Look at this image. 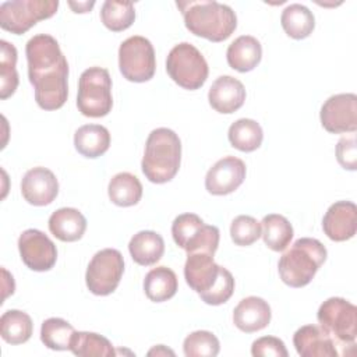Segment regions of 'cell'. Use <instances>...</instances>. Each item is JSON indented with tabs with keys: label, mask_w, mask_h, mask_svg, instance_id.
Masks as SVG:
<instances>
[{
	"label": "cell",
	"mask_w": 357,
	"mask_h": 357,
	"mask_svg": "<svg viewBox=\"0 0 357 357\" xmlns=\"http://www.w3.org/2000/svg\"><path fill=\"white\" fill-rule=\"evenodd\" d=\"M74 146L85 158H99L110 146L109 130L100 124L81 126L74 134Z\"/></svg>",
	"instance_id": "cb8c5ba5"
},
{
	"label": "cell",
	"mask_w": 357,
	"mask_h": 357,
	"mask_svg": "<svg viewBox=\"0 0 357 357\" xmlns=\"http://www.w3.org/2000/svg\"><path fill=\"white\" fill-rule=\"evenodd\" d=\"M18 250L22 262L36 272H45L54 266L57 248L54 243L40 230L28 229L18 238Z\"/></svg>",
	"instance_id": "4fadbf2b"
},
{
	"label": "cell",
	"mask_w": 357,
	"mask_h": 357,
	"mask_svg": "<svg viewBox=\"0 0 357 357\" xmlns=\"http://www.w3.org/2000/svg\"><path fill=\"white\" fill-rule=\"evenodd\" d=\"M245 172V163L236 156L219 159L206 173L205 188L213 195L230 194L243 184Z\"/></svg>",
	"instance_id": "5bb4252c"
},
{
	"label": "cell",
	"mask_w": 357,
	"mask_h": 357,
	"mask_svg": "<svg viewBox=\"0 0 357 357\" xmlns=\"http://www.w3.org/2000/svg\"><path fill=\"white\" fill-rule=\"evenodd\" d=\"M172 236L174 243L191 252H209L215 254L219 245V229L212 225H205L204 220L195 213H181L172 225Z\"/></svg>",
	"instance_id": "9c48e42d"
},
{
	"label": "cell",
	"mask_w": 357,
	"mask_h": 357,
	"mask_svg": "<svg viewBox=\"0 0 357 357\" xmlns=\"http://www.w3.org/2000/svg\"><path fill=\"white\" fill-rule=\"evenodd\" d=\"M219 340L209 331H195L183 343V351L187 357H215L219 354Z\"/></svg>",
	"instance_id": "e575fe53"
},
{
	"label": "cell",
	"mask_w": 357,
	"mask_h": 357,
	"mask_svg": "<svg viewBox=\"0 0 357 357\" xmlns=\"http://www.w3.org/2000/svg\"><path fill=\"white\" fill-rule=\"evenodd\" d=\"M208 100L218 113L230 114L244 105L245 88L237 78L222 75L211 85Z\"/></svg>",
	"instance_id": "d6986e66"
},
{
	"label": "cell",
	"mask_w": 357,
	"mask_h": 357,
	"mask_svg": "<svg viewBox=\"0 0 357 357\" xmlns=\"http://www.w3.org/2000/svg\"><path fill=\"white\" fill-rule=\"evenodd\" d=\"M230 236L236 245H251L261 237V223L250 215H240L231 222Z\"/></svg>",
	"instance_id": "d590c367"
},
{
	"label": "cell",
	"mask_w": 357,
	"mask_h": 357,
	"mask_svg": "<svg viewBox=\"0 0 357 357\" xmlns=\"http://www.w3.org/2000/svg\"><path fill=\"white\" fill-rule=\"evenodd\" d=\"M33 324L31 317L20 310H8L0 318V335L10 344H21L32 336Z\"/></svg>",
	"instance_id": "83f0119b"
},
{
	"label": "cell",
	"mask_w": 357,
	"mask_h": 357,
	"mask_svg": "<svg viewBox=\"0 0 357 357\" xmlns=\"http://www.w3.org/2000/svg\"><path fill=\"white\" fill-rule=\"evenodd\" d=\"M322 230L333 241H346L354 237L357 230L356 204L351 201L332 204L322 219Z\"/></svg>",
	"instance_id": "e0dca14e"
},
{
	"label": "cell",
	"mask_w": 357,
	"mask_h": 357,
	"mask_svg": "<svg viewBox=\"0 0 357 357\" xmlns=\"http://www.w3.org/2000/svg\"><path fill=\"white\" fill-rule=\"evenodd\" d=\"M128 251L134 262L142 266H149L162 258L165 252V241L159 233L142 230L131 237Z\"/></svg>",
	"instance_id": "603a6c76"
},
{
	"label": "cell",
	"mask_w": 357,
	"mask_h": 357,
	"mask_svg": "<svg viewBox=\"0 0 357 357\" xmlns=\"http://www.w3.org/2000/svg\"><path fill=\"white\" fill-rule=\"evenodd\" d=\"M296 351L301 357H337L333 339L319 325H304L293 336Z\"/></svg>",
	"instance_id": "ac0fdd59"
},
{
	"label": "cell",
	"mask_w": 357,
	"mask_h": 357,
	"mask_svg": "<svg viewBox=\"0 0 357 357\" xmlns=\"http://www.w3.org/2000/svg\"><path fill=\"white\" fill-rule=\"evenodd\" d=\"M280 24L283 31L293 39H304L311 35L315 26L314 14L303 4L294 3L282 11Z\"/></svg>",
	"instance_id": "f1b7e54d"
},
{
	"label": "cell",
	"mask_w": 357,
	"mask_h": 357,
	"mask_svg": "<svg viewBox=\"0 0 357 357\" xmlns=\"http://www.w3.org/2000/svg\"><path fill=\"white\" fill-rule=\"evenodd\" d=\"M177 287V276L167 266L151 269L144 279V291L146 297L155 303L170 300L176 294Z\"/></svg>",
	"instance_id": "d4e9b609"
},
{
	"label": "cell",
	"mask_w": 357,
	"mask_h": 357,
	"mask_svg": "<svg viewBox=\"0 0 357 357\" xmlns=\"http://www.w3.org/2000/svg\"><path fill=\"white\" fill-rule=\"evenodd\" d=\"M293 227L284 216L279 213H269L264 216L261 222V236L265 245H268L272 251L279 252L286 250L293 238Z\"/></svg>",
	"instance_id": "4316f807"
},
{
	"label": "cell",
	"mask_w": 357,
	"mask_h": 357,
	"mask_svg": "<svg viewBox=\"0 0 357 357\" xmlns=\"http://www.w3.org/2000/svg\"><path fill=\"white\" fill-rule=\"evenodd\" d=\"M356 137H342L336 145V159L343 169L356 170L357 169V148Z\"/></svg>",
	"instance_id": "f35d334b"
},
{
	"label": "cell",
	"mask_w": 357,
	"mask_h": 357,
	"mask_svg": "<svg viewBox=\"0 0 357 357\" xmlns=\"http://www.w3.org/2000/svg\"><path fill=\"white\" fill-rule=\"evenodd\" d=\"M25 54L38 106L43 110L60 109L68 96V63L59 42L47 33L35 35L26 42Z\"/></svg>",
	"instance_id": "6da1fadb"
},
{
	"label": "cell",
	"mask_w": 357,
	"mask_h": 357,
	"mask_svg": "<svg viewBox=\"0 0 357 357\" xmlns=\"http://www.w3.org/2000/svg\"><path fill=\"white\" fill-rule=\"evenodd\" d=\"M220 265L213 259V254L209 252H191L187 254L184 265V278L187 284L198 294L206 293L213 287L222 272Z\"/></svg>",
	"instance_id": "2e32d148"
},
{
	"label": "cell",
	"mask_w": 357,
	"mask_h": 357,
	"mask_svg": "<svg viewBox=\"0 0 357 357\" xmlns=\"http://www.w3.org/2000/svg\"><path fill=\"white\" fill-rule=\"evenodd\" d=\"M68 6L74 10V13H88L95 6V1H82V3L68 1Z\"/></svg>",
	"instance_id": "ab89813d"
},
{
	"label": "cell",
	"mask_w": 357,
	"mask_h": 357,
	"mask_svg": "<svg viewBox=\"0 0 357 357\" xmlns=\"http://www.w3.org/2000/svg\"><path fill=\"white\" fill-rule=\"evenodd\" d=\"M113 106L112 78L106 68H86L78 82L77 107L86 117H103Z\"/></svg>",
	"instance_id": "5b68a950"
},
{
	"label": "cell",
	"mask_w": 357,
	"mask_h": 357,
	"mask_svg": "<svg viewBox=\"0 0 357 357\" xmlns=\"http://www.w3.org/2000/svg\"><path fill=\"white\" fill-rule=\"evenodd\" d=\"M326 257L328 251L319 240L301 237L280 257L278 264L279 276L290 287L307 286L326 261Z\"/></svg>",
	"instance_id": "277c9868"
},
{
	"label": "cell",
	"mask_w": 357,
	"mask_h": 357,
	"mask_svg": "<svg viewBox=\"0 0 357 357\" xmlns=\"http://www.w3.org/2000/svg\"><path fill=\"white\" fill-rule=\"evenodd\" d=\"M251 354L254 357H287L289 353L283 340L275 336H262L252 342Z\"/></svg>",
	"instance_id": "74e56055"
},
{
	"label": "cell",
	"mask_w": 357,
	"mask_h": 357,
	"mask_svg": "<svg viewBox=\"0 0 357 357\" xmlns=\"http://www.w3.org/2000/svg\"><path fill=\"white\" fill-rule=\"evenodd\" d=\"M0 98L7 99L18 86L17 49L7 40H0Z\"/></svg>",
	"instance_id": "d6a6232c"
},
{
	"label": "cell",
	"mask_w": 357,
	"mask_h": 357,
	"mask_svg": "<svg viewBox=\"0 0 357 357\" xmlns=\"http://www.w3.org/2000/svg\"><path fill=\"white\" fill-rule=\"evenodd\" d=\"M149 356H152V354H170V356H174V353L172 351V350H169V349H166L163 344H159V346H156L155 349H152V350H149V353H148Z\"/></svg>",
	"instance_id": "60d3db41"
},
{
	"label": "cell",
	"mask_w": 357,
	"mask_h": 357,
	"mask_svg": "<svg viewBox=\"0 0 357 357\" xmlns=\"http://www.w3.org/2000/svg\"><path fill=\"white\" fill-rule=\"evenodd\" d=\"M75 329L61 318H49L40 328V340L50 350H70V342Z\"/></svg>",
	"instance_id": "836d02e7"
},
{
	"label": "cell",
	"mask_w": 357,
	"mask_h": 357,
	"mask_svg": "<svg viewBox=\"0 0 357 357\" xmlns=\"http://www.w3.org/2000/svg\"><path fill=\"white\" fill-rule=\"evenodd\" d=\"M119 67L123 77L131 82L149 81L156 70L152 43L139 35L127 38L119 47Z\"/></svg>",
	"instance_id": "30bf717a"
},
{
	"label": "cell",
	"mask_w": 357,
	"mask_h": 357,
	"mask_svg": "<svg viewBox=\"0 0 357 357\" xmlns=\"http://www.w3.org/2000/svg\"><path fill=\"white\" fill-rule=\"evenodd\" d=\"M181 162V142L170 128L151 131L145 144L141 169L145 177L155 184L170 181L178 172Z\"/></svg>",
	"instance_id": "3957f363"
},
{
	"label": "cell",
	"mask_w": 357,
	"mask_h": 357,
	"mask_svg": "<svg viewBox=\"0 0 357 357\" xmlns=\"http://www.w3.org/2000/svg\"><path fill=\"white\" fill-rule=\"evenodd\" d=\"M185 28L195 36L211 42L226 40L237 28V17L231 7L206 0L177 1Z\"/></svg>",
	"instance_id": "7a4b0ae2"
},
{
	"label": "cell",
	"mask_w": 357,
	"mask_h": 357,
	"mask_svg": "<svg viewBox=\"0 0 357 357\" xmlns=\"http://www.w3.org/2000/svg\"><path fill=\"white\" fill-rule=\"evenodd\" d=\"M100 20L107 29L121 32L130 28L135 20L134 4L130 1L107 0L102 4Z\"/></svg>",
	"instance_id": "1f68e13d"
},
{
	"label": "cell",
	"mask_w": 357,
	"mask_h": 357,
	"mask_svg": "<svg viewBox=\"0 0 357 357\" xmlns=\"http://www.w3.org/2000/svg\"><path fill=\"white\" fill-rule=\"evenodd\" d=\"M227 137L233 148L241 152H252L261 146L264 132L255 120L240 119L229 127Z\"/></svg>",
	"instance_id": "f546056e"
},
{
	"label": "cell",
	"mask_w": 357,
	"mask_h": 357,
	"mask_svg": "<svg viewBox=\"0 0 357 357\" xmlns=\"http://www.w3.org/2000/svg\"><path fill=\"white\" fill-rule=\"evenodd\" d=\"M319 326L336 346H354L357 337V308L342 297L325 300L317 312Z\"/></svg>",
	"instance_id": "52a82bcc"
},
{
	"label": "cell",
	"mask_w": 357,
	"mask_h": 357,
	"mask_svg": "<svg viewBox=\"0 0 357 357\" xmlns=\"http://www.w3.org/2000/svg\"><path fill=\"white\" fill-rule=\"evenodd\" d=\"M271 307L269 304L257 296L243 298L233 311L234 325L245 333L258 332L266 328L271 322Z\"/></svg>",
	"instance_id": "ffe728a7"
},
{
	"label": "cell",
	"mask_w": 357,
	"mask_h": 357,
	"mask_svg": "<svg viewBox=\"0 0 357 357\" xmlns=\"http://www.w3.org/2000/svg\"><path fill=\"white\" fill-rule=\"evenodd\" d=\"M319 117L328 132H354L357 130V96L354 93H337L328 98L321 107Z\"/></svg>",
	"instance_id": "7c38bea8"
},
{
	"label": "cell",
	"mask_w": 357,
	"mask_h": 357,
	"mask_svg": "<svg viewBox=\"0 0 357 357\" xmlns=\"http://www.w3.org/2000/svg\"><path fill=\"white\" fill-rule=\"evenodd\" d=\"M70 350L78 357H112L116 354L109 339L95 332H74Z\"/></svg>",
	"instance_id": "4dcf8cb0"
},
{
	"label": "cell",
	"mask_w": 357,
	"mask_h": 357,
	"mask_svg": "<svg viewBox=\"0 0 357 357\" xmlns=\"http://www.w3.org/2000/svg\"><path fill=\"white\" fill-rule=\"evenodd\" d=\"M166 71L178 86L195 91L205 84L209 68L202 53L194 45L183 42L169 52Z\"/></svg>",
	"instance_id": "8992f818"
},
{
	"label": "cell",
	"mask_w": 357,
	"mask_h": 357,
	"mask_svg": "<svg viewBox=\"0 0 357 357\" xmlns=\"http://www.w3.org/2000/svg\"><path fill=\"white\" fill-rule=\"evenodd\" d=\"M124 259L119 250L105 248L98 251L85 273L86 287L96 296H107L113 293L123 276Z\"/></svg>",
	"instance_id": "8fae6325"
},
{
	"label": "cell",
	"mask_w": 357,
	"mask_h": 357,
	"mask_svg": "<svg viewBox=\"0 0 357 357\" xmlns=\"http://www.w3.org/2000/svg\"><path fill=\"white\" fill-rule=\"evenodd\" d=\"M110 201L117 206H132L142 197V184L137 176L121 172L112 177L107 187Z\"/></svg>",
	"instance_id": "484cf974"
},
{
	"label": "cell",
	"mask_w": 357,
	"mask_h": 357,
	"mask_svg": "<svg viewBox=\"0 0 357 357\" xmlns=\"http://www.w3.org/2000/svg\"><path fill=\"white\" fill-rule=\"evenodd\" d=\"M262 57V46L259 40L251 35H241L234 39L226 52L229 66L238 73L254 70Z\"/></svg>",
	"instance_id": "44dd1931"
},
{
	"label": "cell",
	"mask_w": 357,
	"mask_h": 357,
	"mask_svg": "<svg viewBox=\"0 0 357 357\" xmlns=\"http://www.w3.org/2000/svg\"><path fill=\"white\" fill-rule=\"evenodd\" d=\"M21 192L28 204L45 206L52 204L57 197L59 181L52 170L38 166L24 174L21 181Z\"/></svg>",
	"instance_id": "9a60e30c"
},
{
	"label": "cell",
	"mask_w": 357,
	"mask_h": 357,
	"mask_svg": "<svg viewBox=\"0 0 357 357\" xmlns=\"http://www.w3.org/2000/svg\"><path fill=\"white\" fill-rule=\"evenodd\" d=\"M57 8V0L4 1L0 6V26L14 35H22L38 21L53 17Z\"/></svg>",
	"instance_id": "ba28073f"
},
{
	"label": "cell",
	"mask_w": 357,
	"mask_h": 357,
	"mask_svg": "<svg viewBox=\"0 0 357 357\" xmlns=\"http://www.w3.org/2000/svg\"><path fill=\"white\" fill-rule=\"evenodd\" d=\"M49 230L60 241H77L86 230V219L75 208H60L50 215Z\"/></svg>",
	"instance_id": "7402d4cb"
},
{
	"label": "cell",
	"mask_w": 357,
	"mask_h": 357,
	"mask_svg": "<svg viewBox=\"0 0 357 357\" xmlns=\"http://www.w3.org/2000/svg\"><path fill=\"white\" fill-rule=\"evenodd\" d=\"M234 291V278L226 268H222L220 276L211 290L199 294L201 300L209 305H220L226 303Z\"/></svg>",
	"instance_id": "8d00e7d4"
}]
</instances>
